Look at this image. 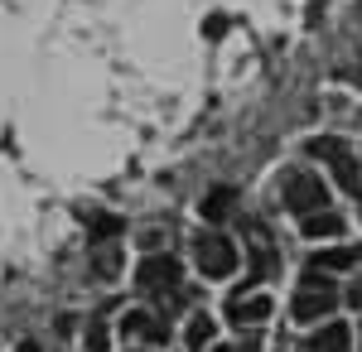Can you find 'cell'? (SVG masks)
<instances>
[{
  "label": "cell",
  "instance_id": "6da1fadb",
  "mask_svg": "<svg viewBox=\"0 0 362 352\" xmlns=\"http://www.w3.org/2000/svg\"><path fill=\"white\" fill-rule=\"evenodd\" d=\"M280 198H285V208H290V213L314 217V213H324L329 189H324V179H319V174L295 169V174H285V179H280Z\"/></svg>",
  "mask_w": 362,
  "mask_h": 352
},
{
  "label": "cell",
  "instance_id": "7a4b0ae2",
  "mask_svg": "<svg viewBox=\"0 0 362 352\" xmlns=\"http://www.w3.org/2000/svg\"><path fill=\"white\" fill-rule=\"evenodd\" d=\"M334 309H338V295L324 285L319 271H309L305 285H300V295H295V304H290V314H295L300 324H319V319H329Z\"/></svg>",
  "mask_w": 362,
  "mask_h": 352
},
{
  "label": "cell",
  "instance_id": "3957f363",
  "mask_svg": "<svg viewBox=\"0 0 362 352\" xmlns=\"http://www.w3.org/2000/svg\"><path fill=\"white\" fill-rule=\"evenodd\" d=\"M194 261L208 280H227V275L237 271V246L227 242V237H218V232H208V237L194 242Z\"/></svg>",
  "mask_w": 362,
  "mask_h": 352
},
{
  "label": "cell",
  "instance_id": "277c9868",
  "mask_svg": "<svg viewBox=\"0 0 362 352\" xmlns=\"http://www.w3.org/2000/svg\"><path fill=\"white\" fill-rule=\"evenodd\" d=\"M179 275H184V266L174 256H145L140 271H136V285L145 295H160V290H174L179 285Z\"/></svg>",
  "mask_w": 362,
  "mask_h": 352
},
{
  "label": "cell",
  "instance_id": "5b68a950",
  "mask_svg": "<svg viewBox=\"0 0 362 352\" xmlns=\"http://www.w3.org/2000/svg\"><path fill=\"white\" fill-rule=\"evenodd\" d=\"M300 352H353V333H348V324H324Z\"/></svg>",
  "mask_w": 362,
  "mask_h": 352
},
{
  "label": "cell",
  "instance_id": "8992f818",
  "mask_svg": "<svg viewBox=\"0 0 362 352\" xmlns=\"http://www.w3.org/2000/svg\"><path fill=\"white\" fill-rule=\"evenodd\" d=\"M266 314H271V299L266 295H232V304H227L232 324H261Z\"/></svg>",
  "mask_w": 362,
  "mask_h": 352
},
{
  "label": "cell",
  "instance_id": "52a82bcc",
  "mask_svg": "<svg viewBox=\"0 0 362 352\" xmlns=\"http://www.w3.org/2000/svg\"><path fill=\"white\" fill-rule=\"evenodd\" d=\"M309 266L314 271H353V266H362V246H329V251L309 256Z\"/></svg>",
  "mask_w": 362,
  "mask_h": 352
},
{
  "label": "cell",
  "instance_id": "ba28073f",
  "mask_svg": "<svg viewBox=\"0 0 362 352\" xmlns=\"http://www.w3.org/2000/svg\"><path fill=\"white\" fill-rule=\"evenodd\" d=\"M121 333H126V338H140V343H160V338H165V324L150 319L145 309H131V314L121 319Z\"/></svg>",
  "mask_w": 362,
  "mask_h": 352
},
{
  "label": "cell",
  "instance_id": "9c48e42d",
  "mask_svg": "<svg viewBox=\"0 0 362 352\" xmlns=\"http://www.w3.org/2000/svg\"><path fill=\"white\" fill-rule=\"evenodd\" d=\"M198 213L208 217V222H227V217L237 213V189H227V184H223V189H213L208 198H203V208H198Z\"/></svg>",
  "mask_w": 362,
  "mask_h": 352
},
{
  "label": "cell",
  "instance_id": "30bf717a",
  "mask_svg": "<svg viewBox=\"0 0 362 352\" xmlns=\"http://www.w3.org/2000/svg\"><path fill=\"white\" fill-rule=\"evenodd\" d=\"M329 169H334V179H338V189H348V193H358L362 198V169H358V160L343 150V155H334L329 160Z\"/></svg>",
  "mask_w": 362,
  "mask_h": 352
},
{
  "label": "cell",
  "instance_id": "8fae6325",
  "mask_svg": "<svg viewBox=\"0 0 362 352\" xmlns=\"http://www.w3.org/2000/svg\"><path fill=\"white\" fill-rule=\"evenodd\" d=\"M300 232H305L309 242H319V237H329V242H334L338 232H343V217H338V213H329V208H324V213L305 217V222H300Z\"/></svg>",
  "mask_w": 362,
  "mask_h": 352
},
{
  "label": "cell",
  "instance_id": "7c38bea8",
  "mask_svg": "<svg viewBox=\"0 0 362 352\" xmlns=\"http://www.w3.org/2000/svg\"><path fill=\"white\" fill-rule=\"evenodd\" d=\"M184 338H189V348H194V352H203L208 343H213V319H208V314H194V319H189V333H184Z\"/></svg>",
  "mask_w": 362,
  "mask_h": 352
},
{
  "label": "cell",
  "instance_id": "4fadbf2b",
  "mask_svg": "<svg viewBox=\"0 0 362 352\" xmlns=\"http://www.w3.org/2000/svg\"><path fill=\"white\" fill-rule=\"evenodd\" d=\"M305 150H309V155H314V160H324V164H329V160H334V155H343L348 145H343V140H338V136H314V140H309V145H305Z\"/></svg>",
  "mask_w": 362,
  "mask_h": 352
},
{
  "label": "cell",
  "instance_id": "5bb4252c",
  "mask_svg": "<svg viewBox=\"0 0 362 352\" xmlns=\"http://www.w3.org/2000/svg\"><path fill=\"white\" fill-rule=\"evenodd\" d=\"M87 232H92V242H107V237H116V232H121V222H116V217H97Z\"/></svg>",
  "mask_w": 362,
  "mask_h": 352
},
{
  "label": "cell",
  "instance_id": "9a60e30c",
  "mask_svg": "<svg viewBox=\"0 0 362 352\" xmlns=\"http://www.w3.org/2000/svg\"><path fill=\"white\" fill-rule=\"evenodd\" d=\"M83 348H87V352H107V328L92 324V328H87V343H83Z\"/></svg>",
  "mask_w": 362,
  "mask_h": 352
},
{
  "label": "cell",
  "instance_id": "2e32d148",
  "mask_svg": "<svg viewBox=\"0 0 362 352\" xmlns=\"http://www.w3.org/2000/svg\"><path fill=\"white\" fill-rule=\"evenodd\" d=\"M213 352H261V343L256 338H237V343H218Z\"/></svg>",
  "mask_w": 362,
  "mask_h": 352
},
{
  "label": "cell",
  "instance_id": "e0dca14e",
  "mask_svg": "<svg viewBox=\"0 0 362 352\" xmlns=\"http://www.w3.org/2000/svg\"><path fill=\"white\" fill-rule=\"evenodd\" d=\"M348 299H353V304H358V309H362V280H358V285H353V290H348Z\"/></svg>",
  "mask_w": 362,
  "mask_h": 352
},
{
  "label": "cell",
  "instance_id": "ac0fdd59",
  "mask_svg": "<svg viewBox=\"0 0 362 352\" xmlns=\"http://www.w3.org/2000/svg\"><path fill=\"white\" fill-rule=\"evenodd\" d=\"M348 78H353V87H358V92H362V63H358V68H353V73H348Z\"/></svg>",
  "mask_w": 362,
  "mask_h": 352
},
{
  "label": "cell",
  "instance_id": "d6986e66",
  "mask_svg": "<svg viewBox=\"0 0 362 352\" xmlns=\"http://www.w3.org/2000/svg\"><path fill=\"white\" fill-rule=\"evenodd\" d=\"M20 352H39V348H34V343H20Z\"/></svg>",
  "mask_w": 362,
  "mask_h": 352
},
{
  "label": "cell",
  "instance_id": "ffe728a7",
  "mask_svg": "<svg viewBox=\"0 0 362 352\" xmlns=\"http://www.w3.org/2000/svg\"><path fill=\"white\" fill-rule=\"evenodd\" d=\"M136 352H140V348H136Z\"/></svg>",
  "mask_w": 362,
  "mask_h": 352
}]
</instances>
